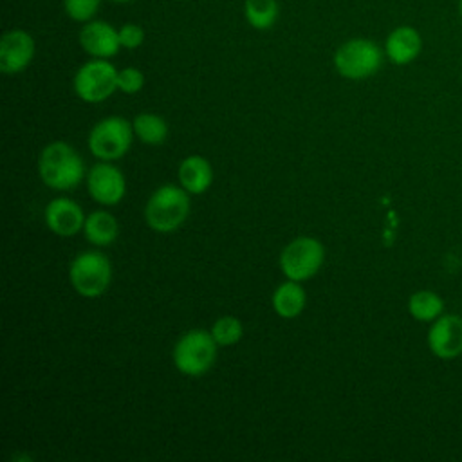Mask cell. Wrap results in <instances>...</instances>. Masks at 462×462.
<instances>
[{"label":"cell","mask_w":462,"mask_h":462,"mask_svg":"<svg viewBox=\"0 0 462 462\" xmlns=\"http://www.w3.org/2000/svg\"><path fill=\"white\" fill-rule=\"evenodd\" d=\"M79 43L92 58H112L119 52V31L103 20H90L79 31Z\"/></svg>","instance_id":"cell-12"},{"label":"cell","mask_w":462,"mask_h":462,"mask_svg":"<svg viewBox=\"0 0 462 462\" xmlns=\"http://www.w3.org/2000/svg\"><path fill=\"white\" fill-rule=\"evenodd\" d=\"M134 126L121 116H110L97 121L88 132V150L101 161L121 159L132 146Z\"/></svg>","instance_id":"cell-6"},{"label":"cell","mask_w":462,"mask_h":462,"mask_svg":"<svg viewBox=\"0 0 462 462\" xmlns=\"http://www.w3.org/2000/svg\"><path fill=\"white\" fill-rule=\"evenodd\" d=\"M38 175L51 189L67 191L83 180L85 164L81 155L69 143L52 141L38 157Z\"/></svg>","instance_id":"cell-1"},{"label":"cell","mask_w":462,"mask_h":462,"mask_svg":"<svg viewBox=\"0 0 462 462\" xmlns=\"http://www.w3.org/2000/svg\"><path fill=\"white\" fill-rule=\"evenodd\" d=\"M69 280L79 296L97 298L112 282V263L101 251H83L70 262Z\"/></svg>","instance_id":"cell-4"},{"label":"cell","mask_w":462,"mask_h":462,"mask_svg":"<svg viewBox=\"0 0 462 462\" xmlns=\"http://www.w3.org/2000/svg\"><path fill=\"white\" fill-rule=\"evenodd\" d=\"M307 301V294L300 282L287 280L280 283L273 292V309L280 318L291 319L303 312Z\"/></svg>","instance_id":"cell-16"},{"label":"cell","mask_w":462,"mask_h":462,"mask_svg":"<svg viewBox=\"0 0 462 462\" xmlns=\"http://www.w3.org/2000/svg\"><path fill=\"white\" fill-rule=\"evenodd\" d=\"M383 63V51L366 38H352L337 47L334 67L346 79H365L374 76Z\"/></svg>","instance_id":"cell-5"},{"label":"cell","mask_w":462,"mask_h":462,"mask_svg":"<svg viewBox=\"0 0 462 462\" xmlns=\"http://www.w3.org/2000/svg\"><path fill=\"white\" fill-rule=\"evenodd\" d=\"M101 0H65V11L69 18L76 22H90L97 13Z\"/></svg>","instance_id":"cell-22"},{"label":"cell","mask_w":462,"mask_h":462,"mask_svg":"<svg viewBox=\"0 0 462 462\" xmlns=\"http://www.w3.org/2000/svg\"><path fill=\"white\" fill-rule=\"evenodd\" d=\"M278 2L276 0H245L244 14L251 27L265 31L273 27L278 20Z\"/></svg>","instance_id":"cell-19"},{"label":"cell","mask_w":462,"mask_h":462,"mask_svg":"<svg viewBox=\"0 0 462 462\" xmlns=\"http://www.w3.org/2000/svg\"><path fill=\"white\" fill-rule=\"evenodd\" d=\"M408 310L415 319L430 321L440 314L442 300L431 291H419L410 296Z\"/></svg>","instance_id":"cell-20"},{"label":"cell","mask_w":462,"mask_h":462,"mask_svg":"<svg viewBox=\"0 0 462 462\" xmlns=\"http://www.w3.org/2000/svg\"><path fill=\"white\" fill-rule=\"evenodd\" d=\"M85 213L81 206L67 197L52 199L43 211V220L47 227L58 236H74L83 231Z\"/></svg>","instance_id":"cell-11"},{"label":"cell","mask_w":462,"mask_h":462,"mask_svg":"<svg viewBox=\"0 0 462 462\" xmlns=\"http://www.w3.org/2000/svg\"><path fill=\"white\" fill-rule=\"evenodd\" d=\"M189 193L182 186L162 184L144 206V220L157 233H171L180 227L189 215Z\"/></svg>","instance_id":"cell-2"},{"label":"cell","mask_w":462,"mask_h":462,"mask_svg":"<svg viewBox=\"0 0 462 462\" xmlns=\"http://www.w3.org/2000/svg\"><path fill=\"white\" fill-rule=\"evenodd\" d=\"M34 58V40L23 29L7 31L0 40V70L18 74L29 67Z\"/></svg>","instance_id":"cell-10"},{"label":"cell","mask_w":462,"mask_h":462,"mask_svg":"<svg viewBox=\"0 0 462 462\" xmlns=\"http://www.w3.org/2000/svg\"><path fill=\"white\" fill-rule=\"evenodd\" d=\"M422 49V38L417 29L410 25H401L395 27L384 43L386 56L395 63V65H406L413 61Z\"/></svg>","instance_id":"cell-14"},{"label":"cell","mask_w":462,"mask_h":462,"mask_svg":"<svg viewBox=\"0 0 462 462\" xmlns=\"http://www.w3.org/2000/svg\"><path fill=\"white\" fill-rule=\"evenodd\" d=\"M117 31H119V43L125 49H137L144 42V31L137 23H125Z\"/></svg>","instance_id":"cell-24"},{"label":"cell","mask_w":462,"mask_h":462,"mask_svg":"<svg viewBox=\"0 0 462 462\" xmlns=\"http://www.w3.org/2000/svg\"><path fill=\"white\" fill-rule=\"evenodd\" d=\"M83 235L92 245L105 247V245H110L117 238L119 224L112 213L97 209V211H92L90 215H87L85 224H83Z\"/></svg>","instance_id":"cell-17"},{"label":"cell","mask_w":462,"mask_h":462,"mask_svg":"<svg viewBox=\"0 0 462 462\" xmlns=\"http://www.w3.org/2000/svg\"><path fill=\"white\" fill-rule=\"evenodd\" d=\"M179 182L189 195L208 191L213 182V168L202 155H188L179 164Z\"/></svg>","instance_id":"cell-15"},{"label":"cell","mask_w":462,"mask_h":462,"mask_svg":"<svg viewBox=\"0 0 462 462\" xmlns=\"http://www.w3.org/2000/svg\"><path fill=\"white\" fill-rule=\"evenodd\" d=\"M87 188L97 204L116 206L126 193V180L117 166L110 164V161H101L88 170Z\"/></svg>","instance_id":"cell-9"},{"label":"cell","mask_w":462,"mask_h":462,"mask_svg":"<svg viewBox=\"0 0 462 462\" xmlns=\"http://www.w3.org/2000/svg\"><path fill=\"white\" fill-rule=\"evenodd\" d=\"M325 260V249L314 236H298L280 253V269L287 280H310Z\"/></svg>","instance_id":"cell-7"},{"label":"cell","mask_w":462,"mask_h":462,"mask_svg":"<svg viewBox=\"0 0 462 462\" xmlns=\"http://www.w3.org/2000/svg\"><path fill=\"white\" fill-rule=\"evenodd\" d=\"M458 11H460V18H462V0H460V4H458Z\"/></svg>","instance_id":"cell-26"},{"label":"cell","mask_w":462,"mask_h":462,"mask_svg":"<svg viewBox=\"0 0 462 462\" xmlns=\"http://www.w3.org/2000/svg\"><path fill=\"white\" fill-rule=\"evenodd\" d=\"M431 352L442 359L455 357L462 352V319L458 316H444L435 321L428 334Z\"/></svg>","instance_id":"cell-13"},{"label":"cell","mask_w":462,"mask_h":462,"mask_svg":"<svg viewBox=\"0 0 462 462\" xmlns=\"http://www.w3.org/2000/svg\"><path fill=\"white\" fill-rule=\"evenodd\" d=\"M72 87L87 103L105 101L117 90V70L106 58H94L76 70Z\"/></svg>","instance_id":"cell-8"},{"label":"cell","mask_w":462,"mask_h":462,"mask_svg":"<svg viewBox=\"0 0 462 462\" xmlns=\"http://www.w3.org/2000/svg\"><path fill=\"white\" fill-rule=\"evenodd\" d=\"M144 87V74L135 67L117 70V90L125 94H137Z\"/></svg>","instance_id":"cell-23"},{"label":"cell","mask_w":462,"mask_h":462,"mask_svg":"<svg viewBox=\"0 0 462 462\" xmlns=\"http://www.w3.org/2000/svg\"><path fill=\"white\" fill-rule=\"evenodd\" d=\"M134 126V134L150 146H157L161 143H164V139L168 137V125L166 121L152 112H143L137 114L132 121Z\"/></svg>","instance_id":"cell-18"},{"label":"cell","mask_w":462,"mask_h":462,"mask_svg":"<svg viewBox=\"0 0 462 462\" xmlns=\"http://www.w3.org/2000/svg\"><path fill=\"white\" fill-rule=\"evenodd\" d=\"M217 341L209 330L193 328L182 334L171 352L175 368L189 377L206 374L217 359Z\"/></svg>","instance_id":"cell-3"},{"label":"cell","mask_w":462,"mask_h":462,"mask_svg":"<svg viewBox=\"0 0 462 462\" xmlns=\"http://www.w3.org/2000/svg\"><path fill=\"white\" fill-rule=\"evenodd\" d=\"M209 332L218 346H231L242 339L244 325L235 316H222L211 325Z\"/></svg>","instance_id":"cell-21"},{"label":"cell","mask_w":462,"mask_h":462,"mask_svg":"<svg viewBox=\"0 0 462 462\" xmlns=\"http://www.w3.org/2000/svg\"><path fill=\"white\" fill-rule=\"evenodd\" d=\"M112 2H117V4H125V2H132V0H112Z\"/></svg>","instance_id":"cell-25"}]
</instances>
